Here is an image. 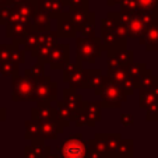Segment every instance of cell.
<instances>
[{
	"mask_svg": "<svg viewBox=\"0 0 158 158\" xmlns=\"http://www.w3.org/2000/svg\"><path fill=\"white\" fill-rule=\"evenodd\" d=\"M66 158H81L83 157V147L78 143H70L64 148Z\"/></svg>",
	"mask_w": 158,
	"mask_h": 158,
	"instance_id": "1",
	"label": "cell"
}]
</instances>
